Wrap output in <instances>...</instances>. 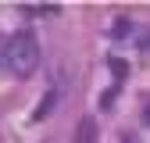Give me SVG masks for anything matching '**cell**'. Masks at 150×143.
I'll use <instances>...</instances> for the list:
<instances>
[{"label":"cell","instance_id":"cell-1","mask_svg":"<svg viewBox=\"0 0 150 143\" xmlns=\"http://www.w3.org/2000/svg\"><path fill=\"white\" fill-rule=\"evenodd\" d=\"M4 68L14 75H32L40 68V43L32 32H11L4 40Z\"/></svg>","mask_w":150,"mask_h":143},{"label":"cell","instance_id":"cell-2","mask_svg":"<svg viewBox=\"0 0 150 143\" xmlns=\"http://www.w3.org/2000/svg\"><path fill=\"white\" fill-rule=\"evenodd\" d=\"M100 129H97V118H82L79 129H75V143H97Z\"/></svg>","mask_w":150,"mask_h":143},{"label":"cell","instance_id":"cell-3","mask_svg":"<svg viewBox=\"0 0 150 143\" xmlns=\"http://www.w3.org/2000/svg\"><path fill=\"white\" fill-rule=\"evenodd\" d=\"M57 97H61V93H57V89H50V93H47V100L40 104V111H36V122H40V118H47V115H50V107H54V104H57Z\"/></svg>","mask_w":150,"mask_h":143},{"label":"cell","instance_id":"cell-4","mask_svg":"<svg viewBox=\"0 0 150 143\" xmlns=\"http://www.w3.org/2000/svg\"><path fill=\"white\" fill-rule=\"evenodd\" d=\"M111 72H115L118 79H125V64H122V61H111Z\"/></svg>","mask_w":150,"mask_h":143},{"label":"cell","instance_id":"cell-5","mask_svg":"<svg viewBox=\"0 0 150 143\" xmlns=\"http://www.w3.org/2000/svg\"><path fill=\"white\" fill-rule=\"evenodd\" d=\"M122 143H136V136H132V132H125V136H122Z\"/></svg>","mask_w":150,"mask_h":143}]
</instances>
